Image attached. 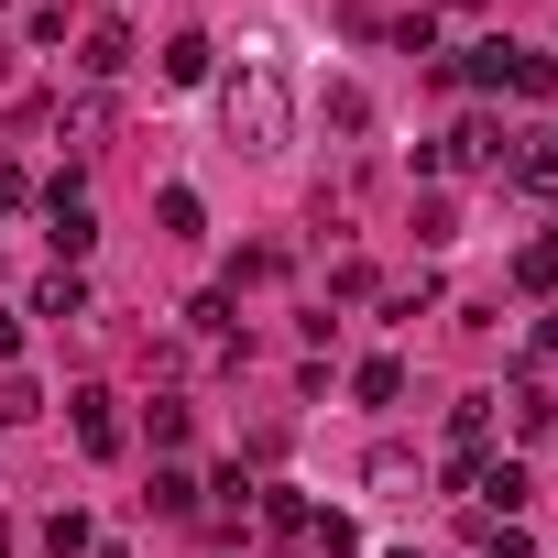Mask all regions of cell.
I'll return each instance as SVG.
<instances>
[{
	"label": "cell",
	"mask_w": 558,
	"mask_h": 558,
	"mask_svg": "<svg viewBox=\"0 0 558 558\" xmlns=\"http://www.w3.org/2000/svg\"><path fill=\"white\" fill-rule=\"evenodd\" d=\"M219 132H230L241 154H286L296 99H286V66H274V56H241V66L219 77Z\"/></svg>",
	"instance_id": "obj_1"
},
{
	"label": "cell",
	"mask_w": 558,
	"mask_h": 558,
	"mask_svg": "<svg viewBox=\"0 0 558 558\" xmlns=\"http://www.w3.org/2000/svg\"><path fill=\"white\" fill-rule=\"evenodd\" d=\"M504 175H514L525 197H558V132H525V143L504 154Z\"/></svg>",
	"instance_id": "obj_2"
},
{
	"label": "cell",
	"mask_w": 558,
	"mask_h": 558,
	"mask_svg": "<svg viewBox=\"0 0 558 558\" xmlns=\"http://www.w3.org/2000/svg\"><path fill=\"white\" fill-rule=\"evenodd\" d=\"M34 318H56V329H77V318H88V274H77V263H56L45 286H34Z\"/></svg>",
	"instance_id": "obj_3"
},
{
	"label": "cell",
	"mask_w": 558,
	"mask_h": 558,
	"mask_svg": "<svg viewBox=\"0 0 558 558\" xmlns=\"http://www.w3.org/2000/svg\"><path fill=\"white\" fill-rule=\"evenodd\" d=\"M208 77H219V45L208 34H175L165 45V88H208Z\"/></svg>",
	"instance_id": "obj_4"
},
{
	"label": "cell",
	"mask_w": 558,
	"mask_h": 558,
	"mask_svg": "<svg viewBox=\"0 0 558 558\" xmlns=\"http://www.w3.org/2000/svg\"><path fill=\"white\" fill-rule=\"evenodd\" d=\"M318 121H329L340 143H362V132H373V99H362L351 77H329V88H318Z\"/></svg>",
	"instance_id": "obj_5"
},
{
	"label": "cell",
	"mask_w": 558,
	"mask_h": 558,
	"mask_svg": "<svg viewBox=\"0 0 558 558\" xmlns=\"http://www.w3.org/2000/svg\"><path fill=\"white\" fill-rule=\"evenodd\" d=\"M66 416H77V449H88V460H110V449H121V416H110V395H77Z\"/></svg>",
	"instance_id": "obj_6"
},
{
	"label": "cell",
	"mask_w": 558,
	"mask_h": 558,
	"mask_svg": "<svg viewBox=\"0 0 558 558\" xmlns=\"http://www.w3.org/2000/svg\"><path fill=\"white\" fill-rule=\"evenodd\" d=\"M56 132H66V143H77V154H99V143H110V99H99V88H88V99H77V110H56Z\"/></svg>",
	"instance_id": "obj_7"
},
{
	"label": "cell",
	"mask_w": 558,
	"mask_h": 558,
	"mask_svg": "<svg viewBox=\"0 0 558 558\" xmlns=\"http://www.w3.org/2000/svg\"><path fill=\"white\" fill-rule=\"evenodd\" d=\"M449 438H460V471H471L482 438H493V395H460V405H449Z\"/></svg>",
	"instance_id": "obj_8"
},
{
	"label": "cell",
	"mask_w": 558,
	"mask_h": 558,
	"mask_svg": "<svg viewBox=\"0 0 558 558\" xmlns=\"http://www.w3.org/2000/svg\"><path fill=\"white\" fill-rule=\"evenodd\" d=\"M77 66H88V77H99V88H110V77H121V66H132V34H121V23H99V34H88V56H77Z\"/></svg>",
	"instance_id": "obj_9"
},
{
	"label": "cell",
	"mask_w": 558,
	"mask_h": 558,
	"mask_svg": "<svg viewBox=\"0 0 558 558\" xmlns=\"http://www.w3.org/2000/svg\"><path fill=\"white\" fill-rule=\"evenodd\" d=\"M154 219H165L175 241H197V230H208V208H197V186H165V197H154Z\"/></svg>",
	"instance_id": "obj_10"
},
{
	"label": "cell",
	"mask_w": 558,
	"mask_h": 558,
	"mask_svg": "<svg viewBox=\"0 0 558 558\" xmlns=\"http://www.w3.org/2000/svg\"><path fill=\"white\" fill-rule=\"evenodd\" d=\"M351 395H362V405H395V395H405V362H384V351H373V362L351 373Z\"/></svg>",
	"instance_id": "obj_11"
},
{
	"label": "cell",
	"mask_w": 558,
	"mask_h": 558,
	"mask_svg": "<svg viewBox=\"0 0 558 558\" xmlns=\"http://www.w3.org/2000/svg\"><path fill=\"white\" fill-rule=\"evenodd\" d=\"M504 405H514V438H547V427H558V405H547V384H514Z\"/></svg>",
	"instance_id": "obj_12"
},
{
	"label": "cell",
	"mask_w": 558,
	"mask_h": 558,
	"mask_svg": "<svg viewBox=\"0 0 558 558\" xmlns=\"http://www.w3.org/2000/svg\"><path fill=\"white\" fill-rule=\"evenodd\" d=\"M143 504H154V514H197V471H175V460H165V471H154V493H143Z\"/></svg>",
	"instance_id": "obj_13"
},
{
	"label": "cell",
	"mask_w": 558,
	"mask_h": 558,
	"mask_svg": "<svg viewBox=\"0 0 558 558\" xmlns=\"http://www.w3.org/2000/svg\"><path fill=\"white\" fill-rule=\"evenodd\" d=\"M460 77H471V88H504V77H514V45H471Z\"/></svg>",
	"instance_id": "obj_14"
},
{
	"label": "cell",
	"mask_w": 558,
	"mask_h": 558,
	"mask_svg": "<svg viewBox=\"0 0 558 558\" xmlns=\"http://www.w3.org/2000/svg\"><path fill=\"white\" fill-rule=\"evenodd\" d=\"M88 547H99V536H88V514H77V504H66V514H56V525H45V558H88Z\"/></svg>",
	"instance_id": "obj_15"
},
{
	"label": "cell",
	"mask_w": 558,
	"mask_h": 558,
	"mask_svg": "<svg viewBox=\"0 0 558 558\" xmlns=\"http://www.w3.org/2000/svg\"><path fill=\"white\" fill-rule=\"evenodd\" d=\"M186 427H197V416H186L175 395H154V449H186Z\"/></svg>",
	"instance_id": "obj_16"
},
{
	"label": "cell",
	"mask_w": 558,
	"mask_h": 558,
	"mask_svg": "<svg viewBox=\"0 0 558 558\" xmlns=\"http://www.w3.org/2000/svg\"><path fill=\"white\" fill-rule=\"evenodd\" d=\"M307 547H318V558H351V547H362V536H351V525H340V514H307Z\"/></svg>",
	"instance_id": "obj_17"
},
{
	"label": "cell",
	"mask_w": 558,
	"mask_h": 558,
	"mask_svg": "<svg viewBox=\"0 0 558 558\" xmlns=\"http://www.w3.org/2000/svg\"><path fill=\"white\" fill-rule=\"evenodd\" d=\"M23 416H45V395L34 384H0V427H23Z\"/></svg>",
	"instance_id": "obj_18"
},
{
	"label": "cell",
	"mask_w": 558,
	"mask_h": 558,
	"mask_svg": "<svg viewBox=\"0 0 558 558\" xmlns=\"http://www.w3.org/2000/svg\"><path fill=\"white\" fill-rule=\"evenodd\" d=\"M23 197H34V175H23V165H0V208H23Z\"/></svg>",
	"instance_id": "obj_19"
},
{
	"label": "cell",
	"mask_w": 558,
	"mask_h": 558,
	"mask_svg": "<svg viewBox=\"0 0 558 558\" xmlns=\"http://www.w3.org/2000/svg\"><path fill=\"white\" fill-rule=\"evenodd\" d=\"M0 88H12V34H0Z\"/></svg>",
	"instance_id": "obj_20"
},
{
	"label": "cell",
	"mask_w": 558,
	"mask_h": 558,
	"mask_svg": "<svg viewBox=\"0 0 558 558\" xmlns=\"http://www.w3.org/2000/svg\"><path fill=\"white\" fill-rule=\"evenodd\" d=\"M88 558H132V547H88Z\"/></svg>",
	"instance_id": "obj_21"
},
{
	"label": "cell",
	"mask_w": 558,
	"mask_h": 558,
	"mask_svg": "<svg viewBox=\"0 0 558 558\" xmlns=\"http://www.w3.org/2000/svg\"><path fill=\"white\" fill-rule=\"evenodd\" d=\"M0 558H12V525H0Z\"/></svg>",
	"instance_id": "obj_22"
}]
</instances>
